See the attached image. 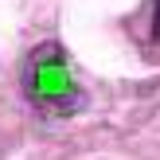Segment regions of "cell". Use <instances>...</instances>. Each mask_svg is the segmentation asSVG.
<instances>
[{
    "mask_svg": "<svg viewBox=\"0 0 160 160\" xmlns=\"http://www.w3.org/2000/svg\"><path fill=\"white\" fill-rule=\"evenodd\" d=\"M20 82L28 102L47 117H70L86 106V94L74 78V62H70L67 47L47 39V43H35L28 51L20 67Z\"/></svg>",
    "mask_w": 160,
    "mask_h": 160,
    "instance_id": "obj_1",
    "label": "cell"
},
{
    "mask_svg": "<svg viewBox=\"0 0 160 160\" xmlns=\"http://www.w3.org/2000/svg\"><path fill=\"white\" fill-rule=\"evenodd\" d=\"M156 31H160V0H156Z\"/></svg>",
    "mask_w": 160,
    "mask_h": 160,
    "instance_id": "obj_2",
    "label": "cell"
}]
</instances>
